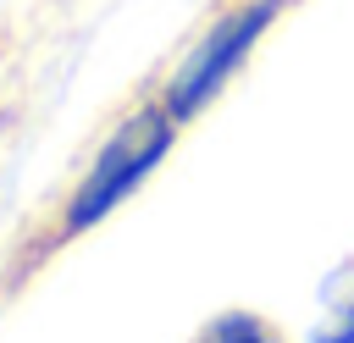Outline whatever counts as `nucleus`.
I'll return each mask as SVG.
<instances>
[{"label":"nucleus","instance_id":"2","mask_svg":"<svg viewBox=\"0 0 354 343\" xmlns=\"http://www.w3.org/2000/svg\"><path fill=\"white\" fill-rule=\"evenodd\" d=\"M277 11H282V0H238L227 17H216L199 39H194V50L183 55V66L166 77V89H160V105H166V116L183 127V122H194L221 89H227V77L249 61V50L260 44V33L277 22Z\"/></svg>","mask_w":354,"mask_h":343},{"label":"nucleus","instance_id":"3","mask_svg":"<svg viewBox=\"0 0 354 343\" xmlns=\"http://www.w3.org/2000/svg\"><path fill=\"white\" fill-rule=\"evenodd\" d=\"M194 343H282L254 310H221L216 321H205L199 326V337Z\"/></svg>","mask_w":354,"mask_h":343},{"label":"nucleus","instance_id":"1","mask_svg":"<svg viewBox=\"0 0 354 343\" xmlns=\"http://www.w3.org/2000/svg\"><path fill=\"white\" fill-rule=\"evenodd\" d=\"M171 138H177V122L166 116L160 100H149V105H138L133 116H122V127L100 144V155L88 160V172L72 183L66 205L55 210L50 243H72V238H83L88 227H100V221L166 160Z\"/></svg>","mask_w":354,"mask_h":343},{"label":"nucleus","instance_id":"4","mask_svg":"<svg viewBox=\"0 0 354 343\" xmlns=\"http://www.w3.org/2000/svg\"><path fill=\"white\" fill-rule=\"evenodd\" d=\"M315 343H354V293H348V299H343V310L315 332Z\"/></svg>","mask_w":354,"mask_h":343}]
</instances>
